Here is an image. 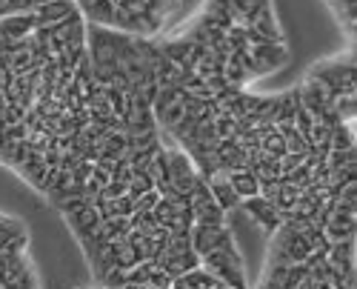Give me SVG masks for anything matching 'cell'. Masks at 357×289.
I'll list each match as a JSON object with an SVG mask.
<instances>
[{
    "mask_svg": "<svg viewBox=\"0 0 357 289\" xmlns=\"http://www.w3.org/2000/svg\"><path fill=\"white\" fill-rule=\"evenodd\" d=\"M98 289V286H95ZM121 289H152V286H121Z\"/></svg>",
    "mask_w": 357,
    "mask_h": 289,
    "instance_id": "obj_2",
    "label": "cell"
},
{
    "mask_svg": "<svg viewBox=\"0 0 357 289\" xmlns=\"http://www.w3.org/2000/svg\"><path fill=\"white\" fill-rule=\"evenodd\" d=\"M54 3V0H0V20L6 17H17V15H29L38 12L40 6Z\"/></svg>",
    "mask_w": 357,
    "mask_h": 289,
    "instance_id": "obj_1",
    "label": "cell"
}]
</instances>
